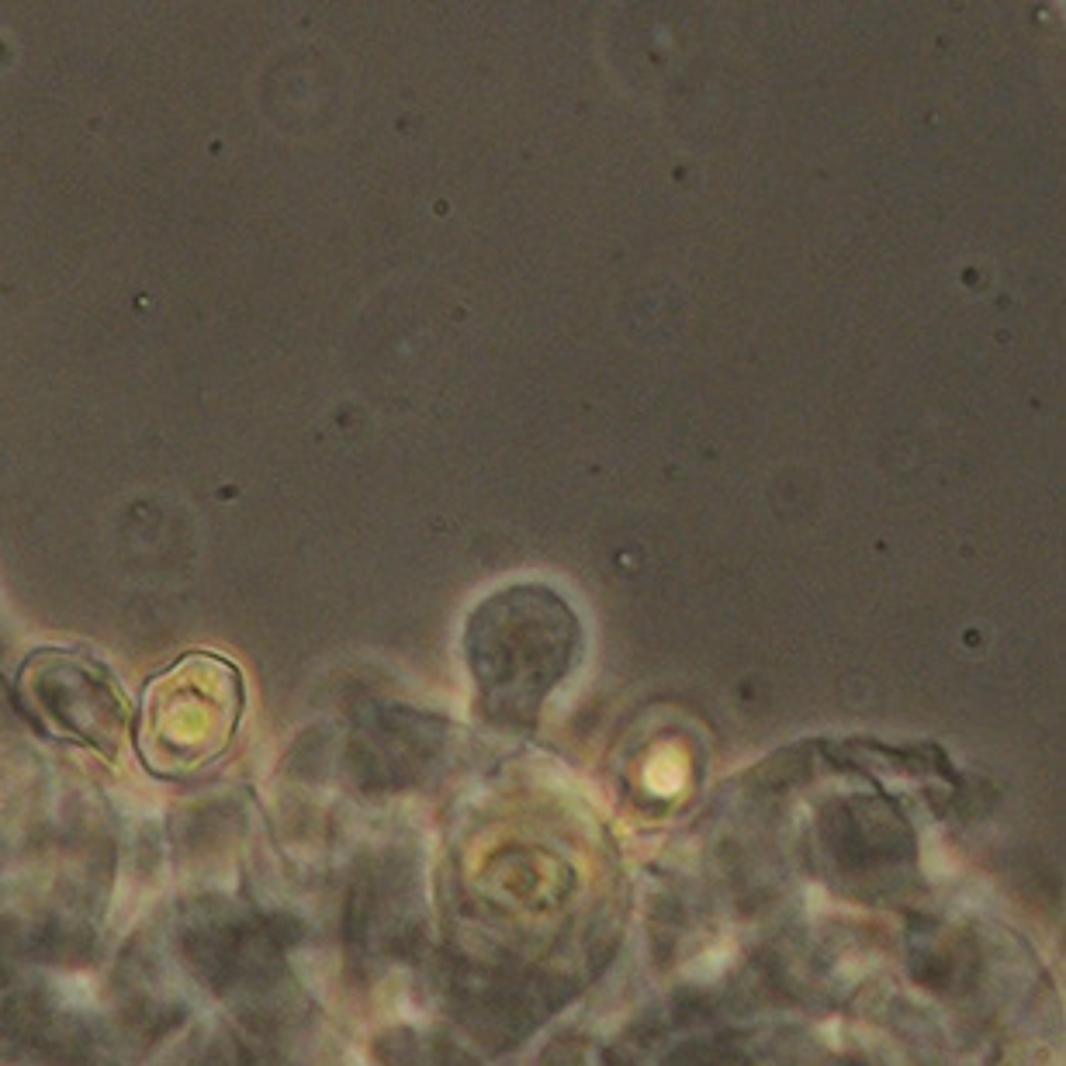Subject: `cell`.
I'll return each instance as SVG.
<instances>
[{"label":"cell","instance_id":"7a4b0ae2","mask_svg":"<svg viewBox=\"0 0 1066 1066\" xmlns=\"http://www.w3.org/2000/svg\"><path fill=\"white\" fill-rule=\"evenodd\" d=\"M578 641V617L540 585H513L489 596L471 620V655L485 686L506 693H544L568 672Z\"/></svg>","mask_w":1066,"mask_h":1066},{"label":"cell","instance_id":"6da1fadb","mask_svg":"<svg viewBox=\"0 0 1066 1066\" xmlns=\"http://www.w3.org/2000/svg\"><path fill=\"white\" fill-rule=\"evenodd\" d=\"M243 710L239 668L219 655H187L142 693L139 748L156 772H194L225 752Z\"/></svg>","mask_w":1066,"mask_h":1066}]
</instances>
